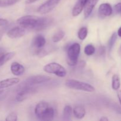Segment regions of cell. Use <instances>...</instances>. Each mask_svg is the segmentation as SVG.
<instances>
[{"label": "cell", "instance_id": "4", "mask_svg": "<svg viewBox=\"0 0 121 121\" xmlns=\"http://www.w3.org/2000/svg\"><path fill=\"white\" fill-rule=\"evenodd\" d=\"M65 85L69 88L78 91H82L87 92H93L95 91V87L90 84L73 79H69L66 80Z\"/></svg>", "mask_w": 121, "mask_h": 121}, {"label": "cell", "instance_id": "27", "mask_svg": "<svg viewBox=\"0 0 121 121\" xmlns=\"http://www.w3.org/2000/svg\"><path fill=\"white\" fill-rule=\"evenodd\" d=\"M8 22V21L5 19L0 18V26H5Z\"/></svg>", "mask_w": 121, "mask_h": 121}, {"label": "cell", "instance_id": "21", "mask_svg": "<svg viewBox=\"0 0 121 121\" xmlns=\"http://www.w3.org/2000/svg\"><path fill=\"white\" fill-rule=\"evenodd\" d=\"M21 0H0V7H7L15 4Z\"/></svg>", "mask_w": 121, "mask_h": 121}, {"label": "cell", "instance_id": "34", "mask_svg": "<svg viewBox=\"0 0 121 121\" xmlns=\"http://www.w3.org/2000/svg\"><path fill=\"white\" fill-rule=\"evenodd\" d=\"M2 35H3V31H0V40L2 38Z\"/></svg>", "mask_w": 121, "mask_h": 121}, {"label": "cell", "instance_id": "24", "mask_svg": "<svg viewBox=\"0 0 121 121\" xmlns=\"http://www.w3.org/2000/svg\"><path fill=\"white\" fill-rule=\"evenodd\" d=\"M95 47L92 44H87L84 49V52L87 56H92L95 53Z\"/></svg>", "mask_w": 121, "mask_h": 121}, {"label": "cell", "instance_id": "31", "mask_svg": "<svg viewBox=\"0 0 121 121\" xmlns=\"http://www.w3.org/2000/svg\"><path fill=\"white\" fill-rule=\"evenodd\" d=\"M4 52H5L4 48L3 47H2L0 46V56H1L2 54H3L4 53Z\"/></svg>", "mask_w": 121, "mask_h": 121}, {"label": "cell", "instance_id": "15", "mask_svg": "<svg viewBox=\"0 0 121 121\" xmlns=\"http://www.w3.org/2000/svg\"><path fill=\"white\" fill-rule=\"evenodd\" d=\"M86 1V0H78L72 9V15L73 17L78 16L82 12Z\"/></svg>", "mask_w": 121, "mask_h": 121}, {"label": "cell", "instance_id": "29", "mask_svg": "<svg viewBox=\"0 0 121 121\" xmlns=\"http://www.w3.org/2000/svg\"><path fill=\"white\" fill-rule=\"evenodd\" d=\"M38 0H26V4H30L34 3V2H36Z\"/></svg>", "mask_w": 121, "mask_h": 121}, {"label": "cell", "instance_id": "22", "mask_svg": "<svg viewBox=\"0 0 121 121\" xmlns=\"http://www.w3.org/2000/svg\"><path fill=\"white\" fill-rule=\"evenodd\" d=\"M117 37H118V35H117V33H114L112 35V36L110 38L108 42V50L109 52H111L112 51V48L113 47V46L115 44L116 41L117 40Z\"/></svg>", "mask_w": 121, "mask_h": 121}, {"label": "cell", "instance_id": "30", "mask_svg": "<svg viewBox=\"0 0 121 121\" xmlns=\"http://www.w3.org/2000/svg\"><path fill=\"white\" fill-rule=\"evenodd\" d=\"M118 99H119V103H120L121 105V91H119V92H118Z\"/></svg>", "mask_w": 121, "mask_h": 121}, {"label": "cell", "instance_id": "11", "mask_svg": "<svg viewBox=\"0 0 121 121\" xmlns=\"http://www.w3.org/2000/svg\"><path fill=\"white\" fill-rule=\"evenodd\" d=\"M112 6L108 3H104L100 5L98 9V13L99 15L102 17L110 16L112 14Z\"/></svg>", "mask_w": 121, "mask_h": 121}, {"label": "cell", "instance_id": "16", "mask_svg": "<svg viewBox=\"0 0 121 121\" xmlns=\"http://www.w3.org/2000/svg\"><path fill=\"white\" fill-rule=\"evenodd\" d=\"M73 112L76 118L81 119L83 118L86 115V109L82 105H77L73 109Z\"/></svg>", "mask_w": 121, "mask_h": 121}, {"label": "cell", "instance_id": "25", "mask_svg": "<svg viewBox=\"0 0 121 121\" xmlns=\"http://www.w3.org/2000/svg\"><path fill=\"white\" fill-rule=\"evenodd\" d=\"M18 119V115L15 112H11L6 118L5 120L7 121H16Z\"/></svg>", "mask_w": 121, "mask_h": 121}, {"label": "cell", "instance_id": "14", "mask_svg": "<svg viewBox=\"0 0 121 121\" xmlns=\"http://www.w3.org/2000/svg\"><path fill=\"white\" fill-rule=\"evenodd\" d=\"M20 82V79L18 78H8L5 80L0 81V90L4 88L11 87V86L15 85Z\"/></svg>", "mask_w": 121, "mask_h": 121}, {"label": "cell", "instance_id": "7", "mask_svg": "<svg viewBox=\"0 0 121 121\" xmlns=\"http://www.w3.org/2000/svg\"><path fill=\"white\" fill-rule=\"evenodd\" d=\"M37 87L34 86H24L18 88V92L16 96V100L18 102H22L30 96L33 93L37 92Z\"/></svg>", "mask_w": 121, "mask_h": 121}, {"label": "cell", "instance_id": "19", "mask_svg": "<svg viewBox=\"0 0 121 121\" xmlns=\"http://www.w3.org/2000/svg\"><path fill=\"white\" fill-rule=\"evenodd\" d=\"M121 86L120 78L117 74H114L112 76V87L115 91H117L119 89Z\"/></svg>", "mask_w": 121, "mask_h": 121}, {"label": "cell", "instance_id": "9", "mask_svg": "<svg viewBox=\"0 0 121 121\" xmlns=\"http://www.w3.org/2000/svg\"><path fill=\"white\" fill-rule=\"evenodd\" d=\"M27 30L21 26L15 27L7 31V35L11 39H18L23 37L26 34Z\"/></svg>", "mask_w": 121, "mask_h": 121}, {"label": "cell", "instance_id": "17", "mask_svg": "<svg viewBox=\"0 0 121 121\" xmlns=\"http://www.w3.org/2000/svg\"><path fill=\"white\" fill-rule=\"evenodd\" d=\"M15 52H9L7 53H4L0 56V67L3 66L4 64L8 62L15 56Z\"/></svg>", "mask_w": 121, "mask_h": 121}, {"label": "cell", "instance_id": "33", "mask_svg": "<svg viewBox=\"0 0 121 121\" xmlns=\"http://www.w3.org/2000/svg\"><path fill=\"white\" fill-rule=\"evenodd\" d=\"M117 35L121 37V27L118 29V32H117Z\"/></svg>", "mask_w": 121, "mask_h": 121}, {"label": "cell", "instance_id": "18", "mask_svg": "<svg viewBox=\"0 0 121 121\" xmlns=\"http://www.w3.org/2000/svg\"><path fill=\"white\" fill-rule=\"evenodd\" d=\"M72 112H73V109H72V106L70 105H66L64 108L63 112V118L64 120H70Z\"/></svg>", "mask_w": 121, "mask_h": 121}, {"label": "cell", "instance_id": "12", "mask_svg": "<svg viewBox=\"0 0 121 121\" xmlns=\"http://www.w3.org/2000/svg\"><path fill=\"white\" fill-rule=\"evenodd\" d=\"M10 69L11 73L16 76L22 75L25 72L24 67L18 62H13L11 65Z\"/></svg>", "mask_w": 121, "mask_h": 121}, {"label": "cell", "instance_id": "20", "mask_svg": "<svg viewBox=\"0 0 121 121\" xmlns=\"http://www.w3.org/2000/svg\"><path fill=\"white\" fill-rule=\"evenodd\" d=\"M65 34V32L63 30H60L57 31L56 33H54V34L52 37V41L54 43L59 42L63 39Z\"/></svg>", "mask_w": 121, "mask_h": 121}, {"label": "cell", "instance_id": "13", "mask_svg": "<svg viewBox=\"0 0 121 121\" xmlns=\"http://www.w3.org/2000/svg\"><path fill=\"white\" fill-rule=\"evenodd\" d=\"M46 40L44 37L43 35L39 34L33 39L32 45H33V47L39 50L43 48L45 45H46Z\"/></svg>", "mask_w": 121, "mask_h": 121}, {"label": "cell", "instance_id": "28", "mask_svg": "<svg viewBox=\"0 0 121 121\" xmlns=\"http://www.w3.org/2000/svg\"><path fill=\"white\" fill-rule=\"evenodd\" d=\"M99 53L100 55H103L105 53V48L104 46H100L99 49Z\"/></svg>", "mask_w": 121, "mask_h": 121}, {"label": "cell", "instance_id": "8", "mask_svg": "<svg viewBox=\"0 0 121 121\" xmlns=\"http://www.w3.org/2000/svg\"><path fill=\"white\" fill-rule=\"evenodd\" d=\"M61 0H47L39 7L37 12L41 14H46L52 11L59 4Z\"/></svg>", "mask_w": 121, "mask_h": 121}, {"label": "cell", "instance_id": "23", "mask_svg": "<svg viewBox=\"0 0 121 121\" xmlns=\"http://www.w3.org/2000/svg\"><path fill=\"white\" fill-rule=\"evenodd\" d=\"M87 33H88L87 28L85 27H82L78 31V37L81 40H85L87 37Z\"/></svg>", "mask_w": 121, "mask_h": 121}, {"label": "cell", "instance_id": "3", "mask_svg": "<svg viewBox=\"0 0 121 121\" xmlns=\"http://www.w3.org/2000/svg\"><path fill=\"white\" fill-rule=\"evenodd\" d=\"M80 48L79 43H74L69 46L67 51V62L69 66H74L78 63Z\"/></svg>", "mask_w": 121, "mask_h": 121}, {"label": "cell", "instance_id": "32", "mask_svg": "<svg viewBox=\"0 0 121 121\" xmlns=\"http://www.w3.org/2000/svg\"><path fill=\"white\" fill-rule=\"evenodd\" d=\"M108 118L106 117H102L100 119V121H108Z\"/></svg>", "mask_w": 121, "mask_h": 121}, {"label": "cell", "instance_id": "10", "mask_svg": "<svg viewBox=\"0 0 121 121\" xmlns=\"http://www.w3.org/2000/svg\"><path fill=\"white\" fill-rule=\"evenodd\" d=\"M99 1V0H86L83 8L84 16L85 18H88L92 14L93 9Z\"/></svg>", "mask_w": 121, "mask_h": 121}, {"label": "cell", "instance_id": "5", "mask_svg": "<svg viewBox=\"0 0 121 121\" xmlns=\"http://www.w3.org/2000/svg\"><path fill=\"white\" fill-rule=\"evenodd\" d=\"M44 71L47 73L54 74L60 78H64L67 74V71L65 67L57 63L53 62L45 65Z\"/></svg>", "mask_w": 121, "mask_h": 121}, {"label": "cell", "instance_id": "1", "mask_svg": "<svg viewBox=\"0 0 121 121\" xmlns=\"http://www.w3.org/2000/svg\"><path fill=\"white\" fill-rule=\"evenodd\" d=\"M54 20L49 17H40L27 15L22 16L17 21L18 24L27 30L39 31L46 29L52 26Z\"/></svg>", "mask_w": 121, "mask_h": 121}, {"label": "cell", "instance_id": "26", "mask_svg": "<svg viewBox=\"0 0 121 121\" xmlns=\"http://www.w3.org/2000/svg\"><path fill=\"white\" fill-rule=\"evenodd\" d=\"M115 11L117 13L121 14V2L117 4L114 7Z\"/></svg>", "mask_w": 121, "mask_h": 121}, {"label": "cell", "instance_id": "2", "mask_svg": "<svg viewBox=\"0 0 121 121\" xmlns=\"http://www.w3.org/2000/svg\"><path fill=\"white\" fill-rule=\"evenodd\" d=\"M35 116L42 121H52L54 118V110L52 106L46 102H40L35 108Z\"/></svg>", "mask_w": 121, "mask_h": 121}, {"label": "cell", "instance_id": "6", "mask_svg": "<svg viewBox=\"0 0 121 121\" xmlns=\"http://www.w3.org/2000/svg\"><path fill=\"white\" fill-rule=\"evenodd\" d=\"M52 78L46 75H35L27 78L21 85H19L18 88L24 86H31L38 84L44 83L50 81Z\"/></svg>", "mask_w": 121, "mask_h": 121}]
</instances>
